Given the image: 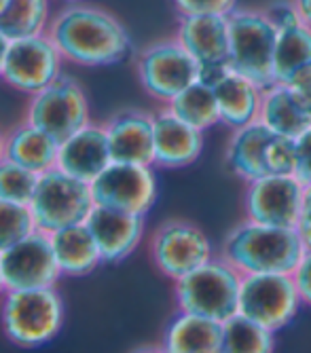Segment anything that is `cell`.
Returning a JSON list of instances; mask_svg holds the SVG:
<instances>
[{"mask_svg":"<svg viewBox=\"0 0 311 353\" xmlns=\"http://www.w3.org/2000/svg\"><path fill=\"white\" fill-rule=\"evenodd\" d=\"M64 301L51 288L7 290L0 299V326L19 347L34 349L51 343L64 326Z\"/></svg>","mask_w":311,"mask_h":353,"instance_id":"3","label":"cell"},{"mask_svg":"<svg viewBox=\"0 0 311 353\" xmlns=\"http://www.w3.org/2000/svg\"><path fill=\"white\" fill-rule=\"evenodd\" d=\"M9 5H11V0H0V17H3V15L7 13Z\"/></svg>","mask_w":311,"mask_h":353,"instance_id":"44","label":"cell"},{"mask_svg":"<svg viewBox=\"0 0 311 353\" xmlns=\"http://www.w3.org/2000/svg\"><path fill=\"white\" fill-rule=\"evenodd\" d=\"M290 87H294V89L303 95V98L311 104V70H309V72H305L303 77H299Z\"/></svg>","mask_w":311,"mask_h":353,"instance_id":"38","label":"cell"},{"mask_svg":"<svg viewBox=\"0 0 311 353\" xmlns=\"http://www.w3.org/2000/svg\"><path fill=\"white\" fill-rule=\"evenodd\" d=\"M66 5H72V3H85V0H64Z\"/></svg>","mask_w":311,"mask_h":353,"instance_id":"45","label":"cell"},{"mask_svg":"<svg viewBox=\"0 0 311 353\" xmlns=\"http://www.w3.org/2000/svg\"><path fill=\"white\" fill-rule=\"evenodd\" d=\"M7 290H28V288H51L64 277L57 267L49 235L34 231L13 248L0 254Z\"/></svg>","mask_w":311,"mask_h":353,"instance_id":"14","label":"cell"},{"mask_svg":"<svg viewBox=\"0 0 311 353\" xmlns=\"http://www.w3.org/2000/svg\"><path fill=\"white\" fill-rule=\"evenodd\" d=\"M112 163L106 127L87 123L79 132L59 142L57 168L83 182H93Z\"/></svg>","mask_w":311,"mask_h":353,"instance_id":"17","label":"cell"},{"mask_svg":"<svg viewBox=\"0 0 311 353\" xmlns=\"http://www.w3.org/2000/svg\"><path fill=\"white\" fill-rule=\"evenodd\" d=\"M297 231L301 233L305 245L311 248V186H307V190H305V201H303V210H301Z\"/></svg>","mask_w":311,"mask_h":353,"instance_id":"37","label":"cell"},{"mask_svg":"<svg viewBox=\"0 0 311 353\" xmlns=\"http://www.w3.org/2000/svg\"><path fill=\"white\" fill-rule=\"evenodd\" d=\"M161 345L168 353H221L223 324L178 311L163 330Z\"/></svg>","mask_w":311,"mask_h":353,"instance_id":"24","label":"cell"},{"mask_svg":"<svg viewBox=\"0 0 311 353\" xmlns=\"http://www.w3.org/2000/svg\"><path fill=\"white\" fill-rule=\"evenodd\" d=\"M239 290L241 273L223 256H214L199 269L174 281L178 311L201 315L221 324L237 315Z\"/></svg>","mask_w":311,"mask_h":353,"instance_id":"4","label":"cell"},{"mask_svg":"<svg viewBox=\"0 0 311 353\" xmlns=\"http://www.w3.org/2000/svg\"><path fill=\"white\" fill-rule=\"evenodd\" d=\"M132 353H168V351L163 349V345H144V347L134 349Z\"/></svg>","mask_w":311,"mask_h":353,"instance_id":"41","label":"cell"},{"mask_svg":"<svg viewBox=\"0 0 311 353\" xmlns=\"http://www.w3.org/2000/svg\"><path fill=\"white\" fill-rule=\"evenodd\" d=\"M307 245L297 229L273 227L243 218L233 227L221 254L241 275L250 273H292Z\"/></svg>","mask_w":311,"mask_h":353,"instance_id":"2","label":"cell"},{"mask_svg":"<svg viewBox=\"0 0 311 353\" xmlns=\"http://www.w3.org/2000/svg\"><path fill=\"white\" fill-rule=\"evenodd\" d=\"M307 186L294 174H267L245 184L243 214L248 220L297 229Z\"/></svg>","mask_w":311,"mask_h":353,"instance_id":"12","label":"cell"},{"mask_svg":"<svg viewBox=\"0 0 311 353\" xmlns=\"http://www.w3.org/2000/svg\"><path fill=\"white\" fill-rule=\"evenodd\" d=\"M9 47H11V39L0 30V79H3L5 72V63H7V55H9Z\"/></svg>","mask_w":311,"mask_h":353,"instance_id":"39","label":"cell"},{"mask_svg":"<svg viewBox=\"0 0 311 353\" xmlns=\"http://www.w3.org/2000/svg\"><path fill=\"white\" fill-rule=\"evenodd\" d=\"M59 140L23 121L5 138V157L37 176L57 168Z\"/></svg>","mask_w":311,"mask_h":353,"instance_id":"25","label":"cell"},{"mask_svg":"<svg viewBox=\"0 0 311 353\" xmlns=\"http://www.w3.org/2000/svg\"><path fill=\"white\" fill-rule=\"evenodd\" d=\"M275 332L235 315L223 324L221 353H273Z\"/></svg>","mask_w":311,"mask_h":353,"instance_id":"29","label":"cell"},{"mask_svg":"<svg viewBox=\"0 0 311 353\" xmlns=\"http://www.w3.org/2000/svg\"><path fill=\"white\" fill-rule=\"evenodd\" d=\"M273 136L275 134L267 130L261 121L233 130L225 146L227 170L245 184L267 176V148Z\"/></svg>","mask_w":311,"mask_h":353,"instance_id":"21","label":"cell"},{"mask_svg":"<svg viewBox=\"0 0 311 353\" xmlns=\"http://www.w3.org/2000/svg\"><path fill=\"white\" fill-rule=\"evenodd\" d=\"M277 30L263 9L237 7L229 13V68L261 87L273 83Z\"/></svg>","mask_w":311,"mask_h":353,"instance_id":"6","label":"cell"},{"mask_svg":"<svg viewBox=\"0 0 311 353\" xmlns=\"http://www.w3.org/2000/svg\"><path fill=\"white\" fill-rule=\"evenodd\" d=\"M57 267L64 277H85L96 271L104 259L87 222L72 224L49 235Z\"/></svg>","mask_w":311,"mask_h":353,"instance_id":"23","label":"cell"},{"mask_svg":"<svg viewBox=\"0 0 311 353\" xmlns=\"http://www.w3.org/2000/svg\"><path fill=\"white\" fill-rule=\"evenodd\" d=\"M98 205L146 216L159 197L154 165H134L112 161L91 182Z\"/></svg>","mask_w":311,"mask_h":353,"instance_id":"13","label":"cell"},{"mask_svg":"<svg viewBox=\"0 0 311 353\" xmlns=\"http://www.w3.org/2000/svg\"><path fill=\"white\" fill-rule=\"evenodd\" d=\"M5 138H7V134L0 132V161L5 159Z\"/></svg>","mask_w":311,"mask_h":353,"instance_id":"43","label":"cell"},{"mask_svg":"<svg viewBox=\"0 0 311 353\" xmlns=\"http://www.w3.org/2000/svg\"><path fill=\"white\" fill-rule=\"evenodd\" d=\"M136 74L150 98L168 106L180 91L199 81V63L172 37L150 43L138 53Z\"/></svg>","mask_w":311,"mask_h":353,"instance_id":"8","label":"cell"},{"mask_svg":"<svg viewBox=\"0 0 311 353\" xmlns=\"http://www.w3.org/2000/svg\"><path fill=\"white\" fill-rule=\"evenodd\" d=\"M87 227L104 263H121L138 250L146 231V220L140 214L96 205L87 218Z\"/></svg>","mask_w":311,"mask_h":353,"instance_id":"16","label":"cell"},{"mask_svg":"<svg viewBox=\"0 0 311 353\" xmlns=\"http://www.w3.org/2000/svg\"><path fill=\"white\" fill-rule=\"evenodd\" d=\"M263 13L275 26L277 32L303 23L301 15H299V9H297V5L292 3V0H271L269 5L263 7Z\"/></svg>","mask_w":311,"mask_h":353,"instance_id":"34","label":"cell"},{"mask_svg":"<svg viewBox=\"0 0 311 353\" xmlns=\"http://www.w3.org/2000/svg\"><path fill=\"white\" fill-rule=\"evenodd\" d=\"M168 108L178 114L184 123L193 125L199 132H208L212 127L221 125V112L216 93L210 85L197 81L189 85L184 91H180L176 98L168 104Z\"/></svg>","mask_w":311,"mask_h":353,"instance_id":"27","label":"cell"},{"mask_svg":"<svg viewBox=\"0 0 311 353\" xmlns=\"http://www.w3.org/2000/svg\"><path fill=\"white\" fill-rule=\"evenodd\" d=\"M294 144H297V170H294V176L305 186H311V127L294 140Z\"/></svg>","mask_w":311,"mask_h":353,"instance_id":"35","label":"cell"},{"mask_svg":"<svg viewBox=\"0 0 311 353\" xmlns=\"http://www.w3.org/2000/svg\"><path fill=\"white\" fill-rule=\"evenodd\" d=\"M112 161L152 165L154 161V125L152 114L144 110H123L104 123Z\"/></svg>","mask_w":311,"mask_h":353,"instance_id":"18","label":"cell"},{"mask_svg":"<svg viewBox=\"0 0 311 353\" xmlns=\"http://www.w3.org/2000/svg\"><path fill=\"white\" fill-rule=\"evenodd\" d=\"M178 15H229L237 9V0H172Z\"/></svg>","mask_w":311,"mask_h":353,"instance_id":"33","label":"cell"},{"mask_svg":"<svg viewBox=\"0 0 311 353\" xmlns=\"http://www.w3.org/2000/svg\"><path fill=\"white\" fill-rule=\"evenodd\" d=\"M292 279L297 283L301 303L307 305V307H311V248L305 250L303 259L299 261L297 269L292 271Z\"/></svg>","mask_w":311,"mask_h":353,"instance_id":"36","label":"cell"},{"mask_svg":"<svg viewBox=\"0 0 311 353\" xmlns=\"http://www.w3.org/2000/svg\"><path fill=\"white\" fill-rule=\"evenodd\" d=\"M34 231L37 224L28 205L0 199V254Z\"/></svg>","mask_w":311,"mask_h":353,"instance_id":"31","label":"cell"},{"mask_svg":"<svg viewBox=\"0 0 311 353\" xmlns=\"http://www.w3.org/2000/svg\"><path fill=\"white\" fill-rule=\"evenodd\" d=\"M303 307L292 273H250L241 275L237 315L279 332L292 324Z\"/></svg>","mask_w":311,"mask_h":353,"instance_id":"7","label":"cell"},{"mask_svg":"<svg viewBox=\"0 0 311 353\" xmlns=\"http://www.w3.org/2000/svg\"><path fill=\"white\" fill-rule=\"evenodd\" d=\"M212 89L216 93V102H219L221 125L233 132L259 121L265 87L229 68L212 85Z\"/></svg>","mask_w":311,"mask_h":353,"instance_id":"22","label":"cell"},{"mask_svg":"<svg viewBox=\"0 0 311 353\" xmlns=\"http://www.w3.org/2000/svg\"><path fill=\"white\" fill-rule=\"evenodd\" d=\"M259 121L277 136L299 138L311 127V104L284 83H271L263 89Z\"/></svg>","mask_w":311,"mask_h":353,"instance_id":"20","label":"cell"},{"mask_svg":"<svg viewBox=\"0 0 311 353\" xmlns=\"http://www.w3.org/2000/svg\"><path fill=\"white\" fill-rule=\"evenodd\" d=\"M214 256L210 237L191 220H165L150 237V259L157 271L172 281H178L180 277L199 269Z\"/></svg>","mask_w":311,"mask_h":353,"instance_id":"10","label":"cell"},{"mask_svg":"<svg viewBox=\"0 0 311 353\" xmlns=\"http://www.w3.org/2000/svg\"><path fill=\"white\" fill-rule=\"evenodd\" d=\"M292 3H294L297 9H299L301 21H303L305 26L311 28V0H292Z\"/></svg>","mask_w":311,"mask_h":353,"instance_id":"40","label":"cell"},{"mask_svg":"<svg viewBox=\"0 0 311 353\" xmlns=\"http://www.w3.org/2000/svg\"><path fill=\"white\" fill-rule=\"evenodd\" d=\"M267 168L269 174H294L297 170V144L294 138L273 136L267 148Z\"/></svg>","mask_w":311,"mask_h":353,"instance_id":"32","label":"cell"},{"mask_svg":"<svg viewBox=\"0 0 311 353\" xmlns=\"http://www.w3.org/2000/svg\"><path fill=\"white\" fill-rule=\"evenodd\" d=\"M7 292V283H5V273H3V261H0V299Z\"/></svg>","mask_w":311,"mask_h":353,"instance_id":"42","label":"cell"},{"mask_svg":"<svg viewBox=\"0 0 311 353\" xmlns=\"http://www.w3.org/2000/svg\"><path fill=\"white\" fill-rule=\"evenodd\" d=\"M96 205L91 184L61 172L59 168L39 176L34 195L28 203L37 231L47 235L72 227V224L87 222Z\"/></svg>","mask_w":311,"mask_h":353,"instance_id":"5","label":"cell"},{"mask_svg":"<svg viewBox=\"0 0 311 353\" xmlns=\"http://www.w3.org/2000/svg\"><path fill=\"white\" fill-rule=\"evenodd\" d=\"M47 34L66 61L81 68H106L123 61L132 51V37L114 13L89 3L61 7Z\"/></svg>","mask_w":311,"mask_h":353,"instance_id":"1","label":"cell"},{"mask_svg":"<svg viewBox=\"0 0 311 353\" xmlns=\"http://www.w3.org/2000/svg\"><path fill=\"white\" fill-rule=\"evenodd\" d=\"M26 121L59 142L66 140L91 123L87 93L77 79L61 74L39 93L30 95Z\"/></svg>","mask_w":311,"mask_h":353,"instance_id":"9","label":"cell"},{"mask_svg":"<svg viewBox=\"0 0 311 353\" xmlns=\"http://www.w3.org/2000/svg\"><path fill=\"white\" fill-rule=\"evenodd\" d=\"M311 70V28L305 23L277 32L273 53V83L292 85Z\"/></svg>","mask_w":311,"mask_h":353,"instance_id":"26","label":"cell"},{"mask_svg":"<svg viewBox=\"0 0 311 353\" xmlns=\"http://www.w3.org/2000/svg\"><path fill=\"white\" fill-rule=\"evenodd\" d=\"M51 19V0H11L7 13L0 17V30L11 41L45 34Z\"/></svg>","mask_w":311,"mask_h":353,"instance_id":"28","label":"cell"},{"mask_svg":"<svg viewBox=\"0 0 311 353\" xmlns=\"http://www.w3.org/2000/svg\"><path fill=\"white\" fill-rule=\"evenodd\" d=\"M154 125V161L159 170H182L193 165L203 152L205 134L184 123L168 106L152 112Z\"/></svg>","mask_w":311,"mask_h":353,"instance_id":"15","label":"cell"},{"mask_svg":"<svg viewBox=\"0 0 311 353\" xmlns=\"http://www.w3.org/2000/svg\"><path fill=\"white\" fill-rule=\"evenodd\" d=\"M64 55L47 32L13 39L3 81L19 93L34 95L64 74Z\"/></svg>","mask_w":311,"mask_h":353,"instance_id":"11","label":"cell"},{"mask_svg":"<svg viewBox=\"0 0 311 353\" xmlns=\"http://www.w3.org/2000/svg\"><path fill=\"white\" fill-rule=\"evenodd\" d=\"M37 182L39 176L34 172L21 168L7 157L0 161V199L28 205L34 195Z\"/></svg>","mask_w":311,"mask_h":353,"instance_id":"30","label":"cell"},{"mask_svg":"<svg viewBox=\"0 0 311 353\" xmlns=\"http://www.w3.org/2000/svg\"><path fill=\"white\" fill-rule=\"evenodd\" d=\"M174 39L199 66L229 63V15H180Z\"/></svg>","mask_w":311,"mask_h":353,"instance_id":"19","label":"cell"}]
</instances>
